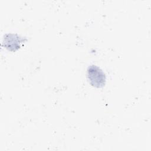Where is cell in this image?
Returning <instances> with one entry per match:
<instances>
[{"label":"cell","mask_w":151,"mask_h":151,"mask_svg":"<svg viewBox=\"0 0 151 151\" xmlns=\"http://www.w3.org/2000/svg\"><path fill=\"white\" fill-rule=\"evenodd\" d=\"M25 41H27L25 38L21 37L17 34H7L4 36V44L8 50L15 51L19 48L20 44Z\"/></svg>","instance_id":"2"},{"label":"cell","mask_w":151,"mask_h":151,"mask_svg":"<svg viewBox=\"0 0 151 151\" xmlns=\"http://www.w3.org/2000/svg\"><path fill=\"white\" fill-rule=\"evenodd\" d=\"M87 76L91 86L97 88H101L105 85L106 75L99 67L91 65L87 68Z\"/></svg>","instance_id":"1"}]
</instances>
